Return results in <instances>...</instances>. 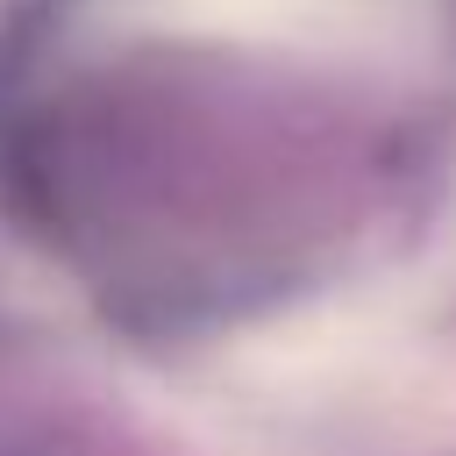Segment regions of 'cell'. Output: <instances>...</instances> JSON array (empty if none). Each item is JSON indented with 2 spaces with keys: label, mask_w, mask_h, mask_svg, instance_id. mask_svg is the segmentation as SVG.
Masks as SVG:
<instances>
[{
  "label": "cell",
  "mask_w": 456,
  "mask_h": 456,
  "mask_svg": "<svg viewBox=\"0 0 456 456\" xmlns=\"http://www.w3.org/2000/svg\"><path fill=\"white\" fill-rule=\"evenodd\" d=\"M178 36L221 43H285V50H349L370 43L392 0H150Z\"/></svg>",
  "instance_id": "cell-1"
}]
</instances>
